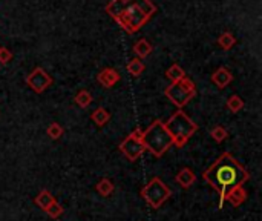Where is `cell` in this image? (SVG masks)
I'll return each mask as SVG.
<instances>
[{
    "label": "cell",
    "instance_id": "1",
    "mask_svg": "<svg viewBox=\"0 0 262 221\" xmlns=\"http://www.w3.org/2000/svg\"><path fill=\"white\" fill-rule=\"evenodd\" d=\"M203 178L218 192L219 209H223L226 194L230 189L243 186L250 178V172L233 155L224 152L203 174Z\"/></svg>",
    "mask_w": 262,
    "mask_h": 221
},
{
    "label": "cell",
    "instance_id": "2",
    "mask_svg": "<svg viewBox=\"0 0 262 221\" xmlns=\"http://www.w3.org/2000/svg\"><path fill=\"white\" fill-rule=\"evenodd\" d=\"M157 11L150 0H112L106 6V13L129 34H135L143 28Z\"/></svg>",
    "mask_w": 262,
    "mask_h": 221
},
{
    "label": "cell",
    "instance_id": "3",
    "mask_svg": "<svg viewBox=\"0 0 262 221\" xmlns=\"http://www.w3.org/2000/svg\"><path fill=\"white\" fill-rule=\"evenodd\" d=\"M141 143H143L146 150H149L155 157H163L169 150V147L174 145L172 138H170L167 129L164 128V123L161 120H155L146 130H143Z\"/></svg>",
    "mask_w": 262,
    "mask_h": 221
},
{
    "label": "cell",
    "instance_id": "4",
    "mask_svg": "<svg viewBox=\"0 0 262 221\" xmlns=\"http://www.w3.org/2000/svg\"><path fill=\"white\" fill-rule=\"evenodd\" d=\"M164 128L167 129L176 147H183L189 142V138L198 130L196 123H193V120L189 118L181 109L170 115V118L164 123Z\"/></svg>",
    "mask_w": 262,
    "mask_h": 221
},
{
    "label": "cell",
    "instance_id": "5",
    "mask_svg": "<svg viewBox=\"0 0 262 221\" xmlns=\"http://www.w3.org/2000/svg\"><path fill=\"white\" fill-rule=\"evenodd\" d=\"M164 94L176 108H183L196 95V86L192 80L184 77L179 82L172 83L169 88H166Z\"/></svg>",
    "mask_w": 262,
    "mask_h": 221
},
{
    "label": "cell",
    "instance_id": "6",
    "mask_svg": "<svg viewBox=\"0 0 262 221\" xmlns=\"http://www.w3.org/2000/svg\"><path fill=\"white\" fill-rule=\"evenodd\" d=\"M172 190L169 189L167 184L163 183V180L155 177L150 182L141 189V197H143L149 206H152L154 209H158L161 204H163L166 200H169Z\"/></svg>",
    "mask_w": 262,
    "mask_h": 221
},
{
    "label": "cell",
    "instance_id": "7",
    "mask_svg": "<svg viewBox=\"0 0 262 221\" xmlns=\"http://www.w3.org/2000/svg\"><path fill=\"white\" fill-rule=\"evenodd\" d=\"M26 85L31 88L34 92L42 94L52 85V78L45 71V69L35 68L34 71L26 77Z\"/></svg>",
    "mask_w": 262,
    "mask_h": 221
},
{
    "label": "cell",
    "instance_id": "8",
    "mask_svg": "<svg viewBox=\"0 0 262 221\" xmlns=\"http://www.w3.org/2000/svg\"><path fill=\"white\" fill-rule=\"evenodd\" d=\"M120 150L124 154V157L127 160H130V162H135V160H138L141 155L144 154V146L143 143H141V140L132 137V135H127L122 145H120Z\"/></svg>",
    "mask_w": 262,
    "mask_h": 221
},
{
    "label": "cell",
    "instance_id": "9",
    "mask_svg": "<svg viewBox=\"0 0 262 221\" xmlns=\"http://www.w3.org/2000/svg\"><path fill=\"white\" fill-rule=\"evenodd\" d=\"M120 78H122V75H120V73L117 71V69H114V68H105L103 71L98 74V77H97L98 83L103 85L105 88L115 86V83L120 82Z\"/></svg>",
    "mask_w": 262,
    "mask_h": 221
},
{
    "label": "cell",
    "instance_id": "10",
    "mask_svg": "<svg viewBox=\"0 0 262 221\" xmlns=\"http://www.w3.org/2000/svg\"><path fill=\"white\" fill-rule=\"evenodd\" d=\"M226 200H227V202H230L231 206L238 207V206H241L247 200V192L244 190L243 186L233 187V189H230L228 192L226 194Z\"/></svg>",
    "mask_w": 262,
    "mask_h": 221
},
{
    "label": "cell",
    "instance_id": "11",
    "mask_svg": "<svg viewBox=\"0 0 262 221\" xmlns=\"http://www.w3.org/2000/svg\"><path fill=\"white\" fill-rule=\"evenodd\" d=\"M231 80H233V75H231V73L227 68H218L213 73V75H211V82H213L219 89L226 88Z\"/></svg>",
    "mask_w": 262,
    "mask_h": 221
},
{
    "label": "cell",
    "instance_id": "12",
    "mask_svg": "<svg viewBox=\"0 0 262 221\" xmlns=\"http://www.w3.org/2000/svg\"><path fill=\"white\" fill-rule=\"evenodd\" d=\"M175 180H176V183H178L181 187L187 189V187H190V186H192V184L196 182V175H195V172H193L192 169L184 167V169L179 170Z\"/></svg>",
    "mask_w": 262,
    "mask_h": 221
},
{
    "label": "cell",
    "instance_id": "13",
    "mask_svg": "<svg viewBox=\"0 0 262 221\" xmlns=\"http://www.w3.org/2000/svg\"><path fill=\"white\" fill-rule=\"evenodd\" d=\"M134 53L138 58H146L150 53H152V45H150L146 38H141L134 45Z\"/></svg>",
    "mask_w": 262,
    "mask_h": 221
},
{
    "label": "cell",
    "instance_id": "14",
    "mask_svg": "<svg viewBox=\"0 0 262 221\" xmlns=\"http://www.w3.org/2000/svg\"><path fill=\"white\" fill-rule=\"evenodd\" d=\"M92 120L97 126H105L110 120V112L105 108H98L92 112Z\"/></svg>",
    "mask_w": 262,
    "mask_h": 221
},
{
    "label": "cell",
    "instance_id": "15",
    "mask_svg": "<svg viewBox=\"0 0 262 221\" xmlns=\"http://www.w3.org/2000/svg\"><path fill=\"white\" fill-rule=\"evenodd\" d=\"M55 202V198L52 197V194L49 192V190H42L37 197H35V204L38 207H42L43 210L49 206V204H52Z\"/></svg>",
    "mask_w": 262,
    "mask_h": 221
},
{
    "label": "cell",
    "instance_id": "16",
    "mask_svg": "<svg viewBox=\"0 0 262 221\" xmlns=\"http://www.w3.org/2000/svg\"><path fill=\"white\" fill-rule=\"evenodd\" d=\"M166 75H167V78H169L172 83H176V82H179L181 78L186 77V73H184V69L181 68L179 65H172V66L167 69Z\"/></svg>",
    "mask_w": 262,
    "mask_h": 221
},
{
    "label": "cell",
    "instance_id": "17",
    "mask_svg": "<svg viewBox=\"0 0 262 221\" xmlns=\"http://www.w3.org/2000/svg\"><path fill=\"white\" fill-rule=\"evenodd\" d=\"M127 71L129 74L132 75V77H140L141 74H143L144 71V63L141 62V58H132L130 62L127 63Z\"/></svg>",
    "mask_w": 262,
    "mask_h": 221
},
{
    "label": "cell",
    "instance_id": "18",
    "mask_svg": "<svg viewBox=\"0 0 262 221\" xmlns=\"http://www.w3.org/2000/svg\"><path fill=\"white\" fill-rule=\"evenodd\" d=\"M97 192L102 195V197H109L110 194L114 192V184H112V182H110L109 178L100 180L98 184H97Z\"/></svg>",
    "mask_w": 262,
    "mask_h": 221
},
{
    "label": "cell",
    "instance_id": "19",
    "mask_svg": "<svg viewBox=\"0 0 262 221\" xmlns=\"http://www.w3.org/2000/svg\"><path fill=\"white\" fill-rule=\"evenodd\" d=\"M236 43V37L231 34V33H224L221 34L218 38V45L224 49V51H228V49Z\"/></svg>",
    "mask_w": 262,
    "mask_h": 221
},
{
    "label": "cell",
    "instance_id": "20",
    "mask_svg": "<svg viewBox=\"0 0 262 221\" xmlns=\"http://www.w3.org/2000/svg\"><path fill=\"white\" fill-rule=\"evenodd\" d=\"M227 108H228L230 112L236 114V112H239V110L244 108V100L241 98L239 95H231L227 100Z\"/></svg>",
    "mask_w": 262,
    "mask_h": 221
},
{
    "label": "cell",
    "instance_id": "21",
    "mask_svg": "<svg viewBox=\"0 0 262 221\" xmlns=\"http://www.w3.org/2000/svg\"><path fill=\"white\" fill-rule=\"evenodd\" d=\"M75 103L80 106V108H87L90 103H92V95H90L87 91H80L77 95H75Z\"/></svg>",
    "mask_w": 262,
    "mask_h": 221
},
{
    "label": "cell",
    "instance_id": "22",
    "mask_svg": "<svg viewBox=\"0 0 262 221\" xmlns=\"http://www.w3.org/2000/svg\"><path fill=\"white\" fill-rule=\"evenodd\" d=\"M210 135H211V138L215 140V142L221 143V142H224V140L227 138L228 132H227V130H226L223 126H215L213 129L210 130Z\"/></svg>",
    "mask_w": 262,
    "mask_h": 221
},
{
    "label": "cell",
    "instance_id": "23",
    "mask_svg": "<svg viewBox=\"0 0 262 221\" xmlns=\"http://www.w3.org/2000/svg\"><path fill=\"white\" fill-rule=\"evenodd\" d=\"M46 134L49 135V138L58 140L60 137L63 135V128L60 126L58 123H51V125L48 126V129H46Z\"/></svg>",
    "mask_w": 262,
    "mask_h": 221
},
{
    "label": "cell",
    "instance_id": "24",
    "mask_svg": "<svg viewBox=\"0 0 262 221\" xmlns=\"http://www.w3.org/2000/svg\"><path fill=\"white\" fill-rule=\"evenodd\" d=\"M45 210H46V214H48L49 217H52V218H58L60 215L63 214V207L60 206L57 202H54L52 204H49Z\"/></svg>",
    "mask_w": 262,
    "mask_h": 221
},
{
    "label": "cell",
    "instance_id": "25",
    "mask_svg": "<svg viewBox=\"0 0 262 221\" xmlns=\"http://www.w3.org/2000/svg\"><path fill=\"white\" fill-rule=\"evenodd\" d=\"M11 58H13V53L8 48H0V63L6 65L11 62Z\"/></svg>",
    "mask_w": 262,
    "mask_h": 221
},
{
    "label": "cell",
    "instance_id": "26",
    "mask_svg": "<svg viewBox=\"0 0 262 221\" xmlns=\"http://www.w3.org/2000/svg\"><path fill=\"white\" fill-rule=\"evenodd\" d=\"M130 135H132V137H135V138H138V140H141V135H143V130H141L140 128H137V129L134 130V132L130 134Z\"/></svg>",
    "mask_w": 262,
    "mask_h": 221
}]
</instances>
